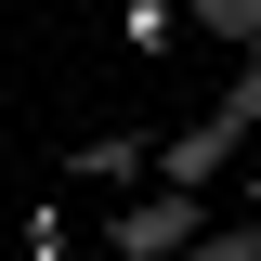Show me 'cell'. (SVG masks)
<instances>
[{"label": "cell", "mask_w": 261, "mask_h": 261, "mask_svg": "<svg viewBox=\"0 0 261 261\" xmlns=\"http://www.w3.org/2000/svg\"><path fill=\"white\" fill-rule=\"evenodd\" d=\"M248 13H261V0H209V27H248Z\"/></svg>", "instance_id": "obj_1"}]
</instances>
